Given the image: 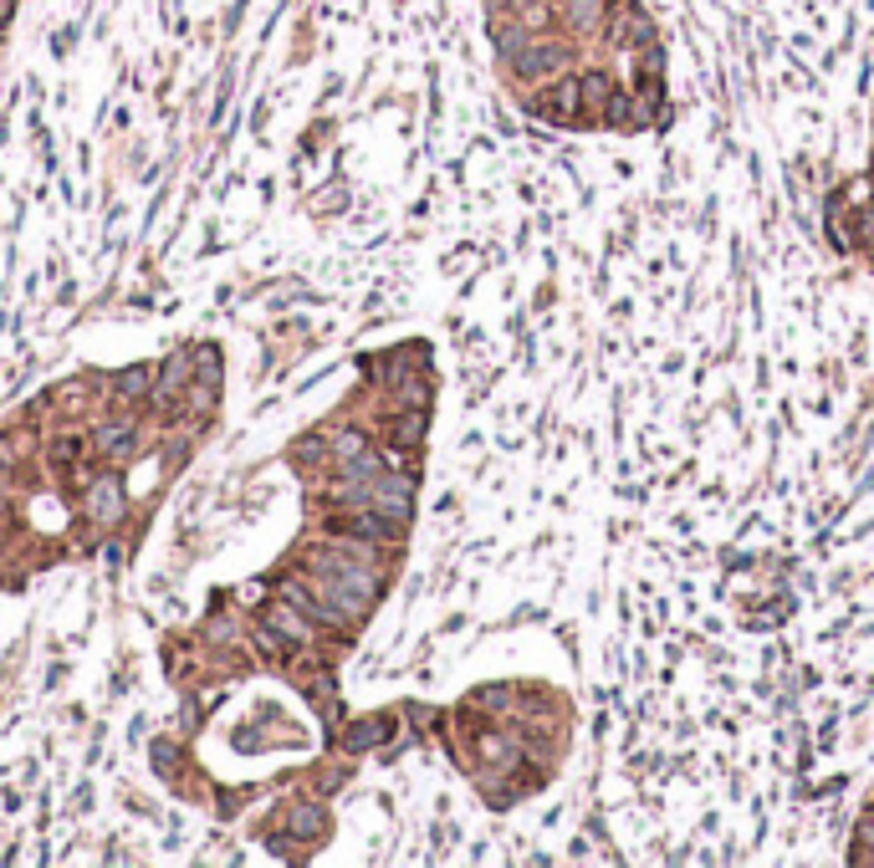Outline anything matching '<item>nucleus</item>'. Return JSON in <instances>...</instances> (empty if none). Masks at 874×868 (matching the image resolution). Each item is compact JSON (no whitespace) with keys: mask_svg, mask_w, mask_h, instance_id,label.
<instances>
[{"mask_svg":"<svg viewBox=\"0 0 874 868\" xmlns=\"http://www.w3.org/2000/svg\"><path fill=\"white\" fill-rule=\"evenodd\" d=\"M583 102V77H568V83H557V87H547L538 98V108L542 113H553V117H573V108Z\"/></svg>","mask_w":874,"mask_h":868,"instance_id":"obj_1","label":"nucleus"}]
</instances>
